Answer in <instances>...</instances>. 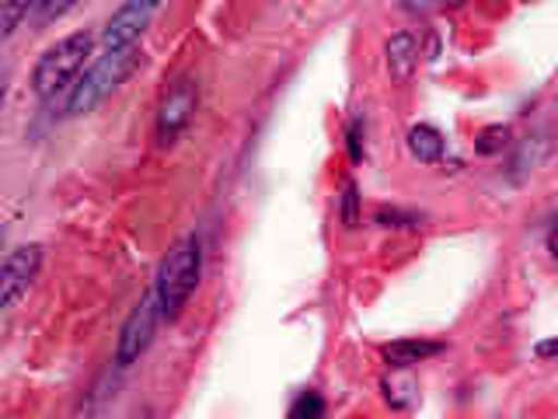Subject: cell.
<instances>
[{
    "label": "cell",
    "mask_w": 558,
    "mask_h": 419,
    "mask_svg": "<svg viewBox=\"0 0 558 419\" xmlns=\"http://www.w3.org/2000/svg\"><path fill=\"white\" fill-rule=\"evenodd\" d=\"M203 276V241L196 235L182 238L174 249L165 255L161 270H157V304H161L165 319H179L182 308L189 304V297L196 294Z\"/></svg>",
    "instance_id": "obj_1"
},
{
    "label": "cell",
    "mask_w": 558,
    "mask_h": 419,
    "mask_svg": "<svg viewBox=\"0 0 558 419\" xmlns=\"http://www.w3.org/2000/svg\"><path fill=\"white\" fill-rule=\"evenodd\" d=\"M140 67V49H105V57H98L84 74L70 87L66 98V116H87L95 112L98 105L109 98L116 87L126 81L133 70Z\"/></svg>",
    "instance_id": "obj_2"
},
{
    "label": "cell",
    "mask_w": 558,
    "mask_h": 419,
    "mask_svg": "<svg viewBox=\"0 0 558 419\" xmlns=\"http://www.w3.org/2000/svg\"><path fill=\"white\" fill-rule=\"evenodd\" d=\"M92 46H95V39L87 32H74V35H66V39H60L57 46H49L32 70L35 95L57 98L60 92H66V87H74L87 57H92Z\"/></svg>",
    "instance_id": "obj_3"
},
{
    "label": "cell",
    "mask_w": 558,
    "mask_h": 419,
    "mask_svg": "<svg viewBox=\"0 0 558 419\" xmlns=\"http://www.w3.org/2000/svg\"><path fill=\"white\" fill-rule=\"evenodd\" d=\"M161 304H157V294L140 297V304L126 314V322L119 328L116 339V367H133L140 357L147 354V346L154 343L157 322H161Z\"/></svg>",
    "instance_id": "obj_4"
},
{
    "label": "cell",
    "mask_w": 558,
    "mask_h": 419,
    "mask_svg": "<svg viewBox=\"0 0 558 419\" xmlns=\"http://www.w3.org/2000/svg\"><path fill=\"white\" fill-rule=\"evenodd\" d=\"M196 101H199V87L192 77H179L168 87L161 105H157V144L171 147L185 133L192 112H196Z\"/></svg>",
    "instance_id": "obj_5"
},
{
    "label": "cell",
    "mask_w": 558,
    "mask_h": 419,
    "mask_svg": "<svg viewBox=\"0 0 558 419\" xmlns=\"http://www.w3.org/2000/svg\"><path fill=\"white\" fill-rule=\"evenodd\" d=\"M157 8H161V0H122V4L112 11L109 22H105V28H101V46L105 49L136 46L140 35L150 28Z\"/></svg>",
    "instance_id": "obj_6"
},
{
    "label": "cell",
    "mask_w": 558,
    "mask_h": 419,
    "mask_svg": "<svg viewBox=\"0 0 558 419\" xmlns=\"http://www.w3.org/2000/svg\"><path fill=\"white\" fill-rule=\"evenodd\" d=\"M39 270H43V244H17L4 259V273H0V304L11 311L28 294Z\"/></svg>",
    "instance_id": "obj_7"
},
{
    "label": "cell",
    "mask_w": 558,
    "mask_h": 419,
    "mask_svg": "<svg viewBox=\"0 0 558 419\" xmlns=\"http://www.w3.org/2000/svg\"><path fill=\"white\" fill-rule=\"evenodd\" d=\"M384 57H388V70L395 81H409L418 67V39L415 32H398L384 46Z\"/></svg>",
    "instance_id": "obj_8"
},
{
    "label": "cell",
    "mask_w": 558,
    "mask_h": 419,
    "mask_svg": "<svg viewBox=\"0 0 558 419\" xmlns=\"http://www.w3.org/2000/svg\"><path fill=\"white\" fill-rule=\"evenodd\" d=\"M436 354H444V343H429V339H398L384 346V360L388 367H415Z\"/></svg>",
    "instance_id": "obj_9"
},
{
    "label": "cell",
    "mask_w": 558,
    "mask_h": 419,
    "mask_svg": "<svg viewBox=\"0 0 558 419\" xmlns=\"http://www.w3.org/2000/svg\"><path fill=\"white\" fill-rule=\"evenodd\" d=\"M444 133L429 127V122H418V127L409 130V154L415 157V161L423 165H436L444 157Z\"/></svg>",
    "instance_id": "obj_10"
},
{
    "label": "cell",
    "mask_w": 558,
    "mask_h": 419,
    "mask_svg": "<svg viewBox=\"0 0 558 419\" xmlns=\"http://www.w3.org/2000/svg\"><path fill=\"white\" fill-rule=\"evenodd\" d=\"M0 8H4V39H11L17 25L28 17V11L39 8V0H0Z\"/></svg>",
    "instance_id": "obj_11"
},
{
    "label": "cell",
    "mask_w": 558,
    "mask_h": 419,
    "mask_svg": "<svg viewBox=\"0 0 558 419\" xmlns=\"http://www.w3.org/2000/svg\"><path fill=\"white\" fill-rule=\"evenodd\" d=\"M506 144H510V127H502V122H496V127H488V130L478 133L475 151L488 157V154H499Z\"/></svg>",
    "instance_id": "obj_12"
},
{
    "label": "cell",
    "mask_w": 558,
    "mask_h": 419,
    "mask_svg": "<svg viewBox=\"0 0 558 419\" xmlns=\"http://www.w3.org/2000/svg\"><path fill=\"white\" fill-rule=\"evenodd\" d=\"M70 8H77V0H39V8H35V22L49 25V22H57V17H63Z\"/></svg>",
    "instance_id": "obj_13"
},
{
    "label": "cell",
    "mask_w": 558,
    "mask_h": 419,
    "mask_svg": "<svg viewBox=\"0 0 558 419\" xmlns=\"http://www.w3.org/2000/svg\"><path fill=\"white\" fill-rule=\"evenodd\" d=\"M322 412H325V402H322L318 395H314V392H304V395L296 398L293 406H290V416H293V419H304V416H322Z\"/></svg>",
    "instance_id": "obj_14"
},
{
    "label": "cell",
    "mask_w": 558,
    "mask_h": 419,
    "mask_svg": "<svg viewBox=\"0 0 558 419\" xmlns=\"http://www.w3.org/2000/svg\"><path fill=\"white\" fill-rule=\"evenodd\" d=\"M345 144H349V161L360 165L363 161V116H356L353 122H349Z\"/></svg>",
    "instance_id": "obj_15"
},
{
    "label": "cell",
    "mask_w": 558,
    "mask_h": 419,
    "mask_svg": "<svg viewBox=\"0 0 558 419\" xmlns=\"http://www.w3.org/2000/svg\"><path fill=\"white\" fill-rule=\"evenodd\" d=\"M342 220H345V227L360 224V189L353 182L345 185V196H342Z\"/></svg>",
    "instance_id": "obj_16"
},
{
    "label": "cell",
    "mask_w": 558,
    "mask_h": 419,
    "mask_svg": "<svg viewBox=\"0 0 558 419\" xmlns=\"http://www.w3.org/2000/svg\"><path fill=\"white\" fill-rule=\"evenodd\" d=\"M444 0H401V8L412 11V14H429L433 8H440Z\"/></svg>",
    "instance_id": "obj_17"
},
{
    "label": "cell",
    "mask_w": 558,
    "mask_h": 419,
    "mask_svg": "<svg viewBox=\"0 0 558 419\" xmlns=\"http://www.w3.org/2000/svg\"><path fill=\"white\" fill-rule=\"evenodd\" d=\"M534 354H537V357H555V354H558V339H545V343H537Z\"/></svg>",
    "instance_id": "obj_18"
},
{
    "label": "cell",
    "mask_w": 558,
    "mask_h": 419,
    "mask_svg": "<svg viewBox=\"0 0 558 419\" xmlns=\"http://www.w3.org/2000/svg\"><path fill=\"white\" fill-rule=\"evenodd\" d=\"M548 252H551V259L558 262V227H555V231L548 235Z\"/></svg>",
    "instance_id": "obj_19"
}]
</instances>
